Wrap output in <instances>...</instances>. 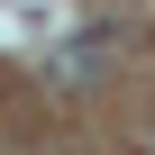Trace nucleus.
Listing matches in <instances>:
<instances>
[{
    "label": "nucleus",
    "instance_id": "nucleus-1",
    "mask_svg": "<svg viewBox=\"0 0 155 155\" xmlns=\"http://www.w3.org/2000/svg\"><path fill=\"white\" fill-rule=\"evenodd\" d=\"M101 64H110V37H82L73 55H55V82H91Z\"/></svg>",
    "mask_w": 155,
    "mask_h": 155
}]
</instances>
